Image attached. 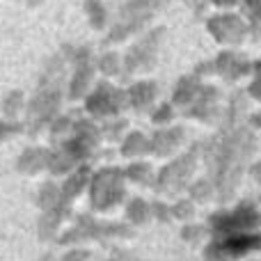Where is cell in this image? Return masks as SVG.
Instances as JSON below:
<instances>
[{
    "mask_svg": "<svg viewBox=\"0 0 261 261\" xmlns=\"http://www.w3.org/2000/svg\"><path fill=\"white\" fill-rule=\"evenodd\" d=\"M156 37H158V35H156ZM156 37H147L144 41L135 44L133 48L128 50L126 62H124V67H126V73H128V76L153 69V64H156V50H158Z\"/></svg>",
    "mask_w": 261,
    "mask_h": 261,
    "instance_id": "cell-12",
    "label": "cell"
},
{
    "mask_svg": "<svg viewBox=\"0 0 261 261\" xmlns=\"http://www.w3.org/2000/svg\"><path fill=\"white\" fill-rule=\"evenodd\" d=\"M48 153H50L48 147H25L16 161V170L28 176L39 174L41 170L48 167Z\"/></svg>",
    "mask_w": 261,
    "mask_h": 261,
    "instance_id": "cell-17",
    "label": "cell"
},
{
    "mask_svg": "<svg viewBox=\"0 0 261 261\" xmlns=\"http://www.w3.org/2000/svg\"><path fill=\"white\" fill-rule=\"evenodd\" d=\"M208 234L211 239H220V236L229 234H245V231H257L261 227V211L254 202L243 199L234 208H220V211L211 213L206 220Z\"/></svg>",
    "mask_w": 261,
    "mask_h": 261,
    "instance_id": "cell-6",
    "label": "cell"
},
{
    "mask_svg": "<svg viewBox=\"0 0 261 261\" xmlns=\"http://www.w3.org/2000/svg\"><path fill=\"white\" fill-rule=\"evenodd\" d=\"M73 119H76L73 115H58V117L50 122V126H48L50 140H53V142H58V140L67 138L69 130H71V126H73Z\"/></svg>",
    "mask_w": 261,
    "mask_h": 261,
    "instance_id": "cell-26",
    "label": "cell"
},
{
    "mask_svg": "<svg viewBox=\"0 0 261 261\" xmlns=\"http://www.w3.org/2000/svg\"><path fill=\"white\" fill-rule=\"evenodd\" d=\"M213 71H216L222 81L236 83V81H241V78H245V76L252 73V64H250L243 55L227 50V53L218 55L216 64H213Z\"/></svg>",
    "mask_w": 261,
    "mask_h": 261,
    "instance_id": "cell-14",
    "label": "cell"
},
{
    "mask_svg": "<svg viewBox=\"0 0 261 261\" xmlns=\"http://www.w3.org/2000/svg\"><path fill=\"white\" fill-rule=\"evenodd\" d=\"M128 96V108L138 115H149L158 101V85L153 81H138L130 83L126 90Z\"/></svg>",
    "mask_w": 261,
    "mask_h": 261,
    "instance_id": "cell-13",
    "label": "cell"
},
{
    "mask_svg": "<svg viewBox=\"0 0 261 261\" xmlns=\"http://www.w3.org/2000/svg\"><path fill=\"white\" fill-rule=\"evenodd\" d=\"M23 133V124L18 122V119H0V144L7 142V140H12L14 135Z\"/></svg>",
    "mask_w": 261,
    "mask_h": 261,
    "instance_id": "cell-31",
    "label": "cell"
},
{
    "mask_svg": "<svg viewBox=\"0 0 261 261\" xmlns=\"http://www.w3.org/2000/svg\"><path fill=\"white\" fill-rule=\"evenodd\" d=\"M151 218H156V220H161V222L174 220L172 211H170V204H165V202H151Z\"/></svg>",
    "mask_w": 261,
    "mask_h": 261,
    "instance_id": "cell-34",
    "label": "cell"
},
{
    "mask_svg": "<svg viewBox=\"0 0 261 261\" xmlns=\"http://www.w3.org/2000/svg\"><path fill=\"white\" fill-rule=\"evenodd\" d=\"M119 153L128 161H135V158H142L149 153V138L142 133V130H128L126 135L119 142Z\"/></svg>",
    "mask_w": 261,
    "mask_h": 261,
    "instance_id": "cell-20",
    "label": "cell"
},
{
    "mask_svg": "<svg viewBox=\"0 0 261 261\" xmlns=\"http://www.w3.org/2000/svg\"><path fill=\"white\" fill-rule=\"evenodd\" d=\"M124 216H126L128 225L133 227H144L151 220V204L142 197H130L124 206Z\"/></svg>",
    "mask_w": 261,
    "mask_h": 261,
    "instance_id": "cell-22",
    "label": "cell"
},
{
    "mask_svg": "<svg viewBox=\"0 0 261 261\" xmlns=\"http://www.w3.org/2000/svg\"><path fill=\"white\" fill-rule=\"evenodd\" d=\"M252 252H261V231L229 234L220 239H211L204 248L206 261H241Z\"/></svg>",
    "mask_w": 261,
    "mask_h": 261,
    "instance_id": "cell-8",
    "label": "cell"
},
{
    "mask_svg": "<svg viewBox=\"0 0 261 261\" xmlns=\"http://www.w3.org/2000/svg\"><path fill=\"white\" fill-rule=\"evenodd\" d=\"M197 165H199V149H197V142H195L186 153L174 156L172 161H167V165H163L161 170L156 172L153 190H156L158 195H163V197L176 199L193 184Z\"/></svg>",
    "mask_w": 261,
    "mask_h": 261,
    "instance_id": "cell-3",
    "label": "cell"
},
{
    "mask_svg": "<svg viewBox=\"0 0 261 261\" xmlns=\"http://www.w3.org/2000/svg\"><path fill=\"white\" fill-rule=\"evenodd\" d=\"M99 71L103 73V76H119L122 62H119V58L115 53H106L103 58L99 60Z\"/></svg>",
    "mask_w": 261,
    "mask_h": 261,
    "instance_id": "cell-30",
    "label": "cell"
},
{
    "mask_svg": "<svg viewBox=\"0 0 261 261\" xmlns=\"http://www.w3.org/2000/svg\"><path fill=\"white\" fill-rule=\"evenodd\" d=\"M0 108H3V115L7 119H18L21 117V110H25V94L18 92V90L9 92V94L5 96V101H3Z\"/></svg>",
    "mask_w": 261,
    "mask_h": 261,
    "instance_id": "cell-25",
    "label": "cell"
},
{
    "mask_svg": "<svg viewBox=\"0 0 261 261\" xmlns=\"http://www.w3.org/2000/svg\"><path fill=\"white\" fill-rule=\"evenodd\" d=\"M149 115H151V124H156V126H167V124L174 122L176 108L172 106V101L170 103H158V106H153V110Z\"/></svg>",
    "mask_w": 261,
    "mask_h": 261,
    "instance_id": "cell-28",
    "label": "cell"
},
{
    "mask_svg": "<svg viewBox=\"0 0 261 261\" xmlns=\"http://www.w3.org/2000/svg\"><path fill=\"white\" fill-rule=\"evenodd\" d=\"M60 261H94V252L92 250H87V248H71V250H67V252L60 257Z\"/></svg>",
    "mask_w": 261,
    "mask_h": 261,
    "instance_id": "cell-32",
    "label": "cell"
},
{
    "mask_svg": "<svg viewBox=\"0 0 261 261\" xmlns=\"http://www.w3.org/2000/svg\"><path fill=\"white\" fill-rule=\"evenodd\" d=\"M90 176H92V170H90V165H85V163L78 165L76 170H71L67 174V179L62 181V186H60L62 197L67 199L69 204H73L83 193H85L87 186H90Z\"/></svg>",
    "mask_w": 261,
    "mask_h": 261,
    "instance_id": "cell-16",
    "label": "cell"
},
{
    "mask_svg": "<svg viewBox=\"0 0 261 261\" xmlns=\"http://www.w3.org/2000/svg\"><path fill=\"white\" fill-rule=\"evenodd\" d=\"M71 216V204H60L55 208H48V211L39 213V239L41 241H53L58 239V229L62 227V222Z\"/></svg>",
    "mask_w": 261,
    "mask_h": 261,
    "instance_id": "cell-15",
    "label": "cell"
},
{
    "mask_svg": "<svg viewBox=\"0 0 261 261\" xmlns=\"http://www.w3.org/2000/svg\"><path fill=\"white\" fill-rule=\"evenodd\" d=\"M186 142V128L179 124H167V126H158L153 135L149 138V153L158 158H170L181 149Z\"/></svg>",
    "mask_w": 261,
    "mask_h": 261,
    "instance_id": "cell-11",
    "label": "cell"
},
{
    "mask_svg": "<svg viewBox=\"0 0 261 261\" xmlns=\"http://www.w3.org/2000/svg\"><path fill=\"white\" fill-rule=\"evenodd\" d=\"M124 174H126V181L135 186H151L153 188V179H156V174H153V167L151 163L142 161V158H135V161H130L126 167H124Z\"/></svg>",
    "mask_w": 261,
    "mask_h": 261,
    "instance_id": "cell-21",
    "label": "cell"
},
{
    "mask_svg": "<svg viewBox=\"0 0 261 261\" xmlns=\"http://www.w3.org/2000/svg\"><path fill=\"white\" fill-rule=\"evenodd\" d=\"M206 234H208V227H204V225H184V229H181V239L190 245L204 243Z\"/></svg>",
    "mask_w": 261,
    "mask_h": 261,
    "instance_id": "cell-29",
    "label": "cell"
},
{
    "mask_svg": "<svg viewBox=\"0 0 261 261\" xmlns=\"http://www.w3.org/2000/svg\"><path fill=\"white\" fill-rule=\"evenodd\" d=\"M186 193L195 204H206L216 197V186H213V181L208 176H199V179H193V184L188 186Z\"/></svg>",
    "mask_w": 261,
    "mask_h": 261,
    "instance_id": "cell-23",
    "label": "cell"
},
{
    "mask_svg": "<svg viewBox=\"0 0 261 261\" xmlns=\"http://www.w3.org/2000/svg\"><path fill=\"white\" fill-rule=\"evenodd\" d=\"M90 204L96 213H108L126 199V174L122 167L106 165L90 176Z\"/></svg>",
    "mask_w": 261,
    "mask_h": 261,
    "instance_id": "cell-4",
    "label": "cell"
},
{
    "mask_svg": "<svg viewBox=\"0 0 261 261\" xmlns=\"http://www.w3.org/2000/svg\"><path fill=\"white\" fill-rule=\"evenodd\" d=\"M126 108H128L126 90H122V87L113 85L108 81H99L85 94V113L96 122L119 117Z\"/></svg>",
    "mask_w": 261,
    "mask_h": 261,
    "instance_id": "cell-7",
    "label": "cell"
},
{
    "mask_svg": "<svg viewBox=\"0 0 261 261\" xmlns=\"http://www.w3.org/2000/svg\"><path fill=\"white\" fill-rule=\"evenodd\" d=\"M259 261H261V259H259Z\"/></svg>",
    "mask_w": 261,
    "mask_h": 261,
    "instance_id": "cell-37",
    "label": "cell"
},
{
    "mask_svg": "<svg viewBox=\"0 0 261 261\" xmlns=\"http://www.w3.org/2000/svg\"><path fill=\"white\" fill-rule=\"evenodd\" d=\"M250 124H252V128L261 130V110H259L257 115H252V119H250Z\"/></svg>",
    "mask_w": 261,
    "mask_h": 261,
    "instance_id": "cell-36",
    "label": "cell"
},
{
    "mask_svg": "<svg viewBox=\"0 0 261 261\" xmlns=\"http://www.w3.org/2000/svg\"><path fill=\"white\" fill-rule=\"evenodd\" d=\"M94 62H92L87 50H78L73 55V73L67 83V99L69 101H78L85 99V94L90 92L92 83H94Z\"/></svg>",
    "mask_w": 261,
    "mask_h": 261,
    "instance_id": "cell-10",
    "label": "cell"
},
{
    "mask_svg": "<svg viewBox=\"0 0 261 261\" xmlns=\"http://www.w3.org/2000/svg\"><path fill=\"white\" fill-rule=\"evenodd\" d=\"M222 92L218 90L216 85H208V83H202L197 96L193 99V103L184 110L186 117L197 119L202 124H220L222 119Z\"/></svg>",
    "mask_w": 261,
    "mask_h": 261,
    "instance_id": "cell-9",
    "label": "cell"
},
{
    "mask_svg": "<svg viewBox=\"0 0 261 261\" xmlns=\"http://www.w3.org/2000/svg\"><path fill=\"white\" fill-rule=\"evenodd\" d=\"M248 92H234L222 110V119L211 138L197 142L208 179L216 186V197L231 202L252 156L257 153V135L248 122Z\"/></svg>",
    "mask_w": 261,
    "mask_h": 261,
    "instance_id": "cell-1",
    "label": "cell"
},
{
    "mask_svg": "<svg viewBox=\"0 0 261 261\" xmlns=\"http://www.w3.org/2000/svg\"><path fill=\"white\" fill-rule=\"evenodd\" d=\"M67 76H64V64L62 60L50 62L46 67L44 76H41L37 90L25 101V115H23V130L30 135H39L41 130H48L50 122L60 115L62 101L67 96L64 85H67Z\"/></svg>",
    "mask_w": 261,
    "mask_h": 261,
    "instance_id": "cell-2",
    "label": "cell"
},
{
    "mask_svg": "<svg viewBox=\"0 0 261 261\" xmlns=\"http://www.w3.org/2000/svg\"><path fill=\"white\" fill-rule=\"evenodd\" d=\"M199 87H202L199 76H184L179 83H176L174 92H172V106H174V108H179L181 113H184V110L193 103L195 96H197Z\"/></svg>",
    "mask_w": 261,
    "mask_h": 261,
    "instance_id": "cell-19",
    "label": "cell"
},
{
    "mask_svg": "<svg viewBox=\"0 0 261 261\" xmlns=\"http://www.w3.org/2000/svg\"><path fill=\"white\" fill-rule=\"evenodd\" d=\"M170 211H172V218L174 220H184V222H188V220H193L195 218V202L193 199H186V197H176V202L174 204H170Z\"/></svg>",
    "mask_w": 261,
    "mask_h": 261,
    "instance_id": "cell-27",
    "label": "cell"
},
{
    "mask_svg": "<svg viewBox=\"0 0 261 261\" xmlns=\"http://www.w3.org/2000/svg\"><path fill=\"white\" fill-rule=\"evenodd\" d=\"M135 236L133 225H122V222H106L99 218L90 216V213H81L76 216L71 229H67L58 239L60 245H73V243H85V241H115V239H130Z\"/></svg>",
    "mask_w": 261,
    "mask_h": 261,
    "instance_id": "cell-5",
    "label": "cell"
},
{
    "mask_svg": "<svg viewBox=\"0 0 261 261\" xmlns=\"http://www.w3.org/2000/svg\"><path fill=\"white\" fill-rule=\"evenodd\" d=\"M211 32L218 41L222 44H239L245 35V28L239 18L234 16H220L211 21Z\"/></svg>",
    "mask_w": 261,
    "mask_h": 261,
    "instance_id": "cell-18",
    "label": "cell"
},
{
    "mask_svg": "<svg viewBox=\"0 0 261 261\" xmlns=\"http://www.w3.org/2000/svg\"><path fill=\"white\" fill-rule=\"evenodd\" d=\"M248 96L254 101H261V62L252 67V83L248 87Z\"/></svg>",
    "mask_w": 261,
    "mask_h": 261,
    "instance_id": "cell-33",
    "label": "cell"
},
{
    "mask_svg": "<svg viewBox=\"0 0 261 261\" xmlns=\"http://www.w3.org/2000/svg\"><path fill=\"white\" fill-rule=\"evenodd\" d=\"M101 133H103V140H110V142H122V138L128 133V122L119 115V117L106 119L101 124Z\"/></svg>",
    "mask_w": 261,
    "mask_h": 261,
    "instance_id": "cell-24",
    "label": "cell"
},
{
    "mask_svg": "<svg viewBox=\"0 0 261 261\" xmlns=\"http://www.w3.org/2000/svg\"><path fill=\"white\" fill-rule=\"evenodd\" d=\"M248 172H250V176L254 179V184H259V186H261V161H257V163H250Z\"/></svg>",
    "mask_w": 261,
    "mask_h": 261,
    "instance_id": "cell-35",
    "label": "cell"
}]
</instances>
